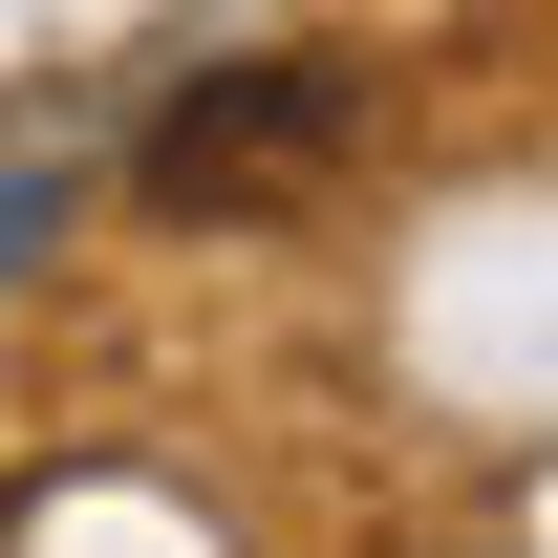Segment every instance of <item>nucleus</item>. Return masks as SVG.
<instances>
[{"label":"nucleus","instance_id":"nucleus-1","mask_svg":"<svg viewBox=\"0 0 558 558\" xmlns=\"http://www.w3.org/2000/svg\"><path fill=\"white\" fill-rule=\"evenodd\" d=\"M344 130H365L344 65H215V86H172V108H150L130 194H150V215H301L323 172H344Z\"/></svg>","mask_w":558,"mask_h":558}]
</instances>
